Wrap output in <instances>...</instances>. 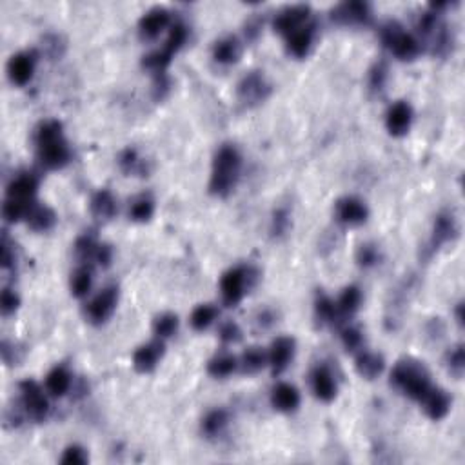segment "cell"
<instances>
[{
  "label": "cell",
  "instance_id": "obj_1",
  "mask_svg": "<svg viewBox=\"0 0 465 465\" xmlns=\"http://www.w3.org/2000/svg\"><path fill=\"white\" fill-rule=\"evenodd\" d=\"M35 144H37L38 160L46 169H62L71 160V151L58 120L42 122L35 133Z\"/></svg>",
  "mask_w": 465,
  "mask_h": 465
},
{
  "label": "cell",
  "instance_id": "obj_2",
  "mask_svg": "<svg viewBox=\"0 0 465 465\" xmlns=\"http://www.w3.org/2000/svg\"><path fill=\"white\" fill-rule=\"evenodd\" d=\"M242 169V157L239 150L231 144L220 147L214 155L213 173H211L209 189L214 197H227L235 189Z\"/></svg>",
  "mask_w": 465,
  "mask_h": 465
},
{
  "label": "cell",
  "instance_id": "obj_3",
  "mask_svg": "<svg viewBox=\"0 0 465 465\" xmlns=\"http://www.w3.org/2000/svg\"><path fill=\"white\" fill-rule=\"evenodd\" d=\"M391 384L397 389H400L404 395H407L413 400L422 402V398L433 387L429 380V372L425 371L424 365L417 360H402L395 365L391 372Z\"/></svg>",
  "mask_w": 465,
  "mask_h": 465
},
{
  "label": "cell",
  "instance_id": "obj_4",
  "mask_svg": "<svg viewBox=\"0 0 465 465\" xmlns=\"http://www.w3.org/2000/svg\"><path fill=\"white\" fill-rule=\"evenodd\" d=\"M382 42L385 48L391 49V53L400 61H413L420 55L422 46L411 33L404 31L398 22H387L380 31Z\"/></svg>",
  "mask_w": 465,
  "mask_h": 465
},
{
  "label": "cell",
  "instance_id": "obj_5",
  "mask_svg": "<svg viewBox=\"0 0 465 465\" xmlns=\"http://www.w3.org/2000/svg\"><path fill=\"white\" fill-rule=\"evenodd\" d=\"M256 273L251 267H233L220 280V291H222V300L227 308L239 305L240 300L246 295V289L251 286V280L255 278Z\"/></svg>",
  "mask_w": 465,
  "mask_h": 465
},
{
  "label": "cell",
  "instance_id": "obj_6",
  "mask_svg": "<svg viewBox=\"0 0 465 465\" xmlns=\"http://www.w3.org/2000/svg\"><path fill=\"white\" fill-rule=\"evenodd\" d=\"M118 302V289L115 286H108L102 289L91 302L85 305V318L95 325L104 324L105 320L113 315Z\"/></svg>",
  "mask_w": 465,
  "mask_h": 465
},
{
  "label": "cell",
  "instance_id": "obj_7",
  "mask_svg": "<svg viewBox=\"0 0 465 465\" xmlns=\"http://www.w3.org/2000/svg\"><path fill=\"white\" fill-rule=\"evenodd\" d=\"M21 392L26 414L35 422L44 420L49 413V402L44 392H42L41 385L37 382L26 380L21 384Z\"/></svg>",
  "mask_w": 465,
  "mask_h": 465
},
{
  "label": "cell",
  "instance_id": "obj_8",
  "mask_svg": "<svg viewBox=\"0 0 465 465\" xmlns=\"http://www.w3.org/2000/svg\"><path fill=\"white\" fill-rule=\"evenodd\" d=\"M271 93V85L260 71H251L240 80L239 98L246 105H255L266 100Z\"/></svg>",
  "mask_w": 465,
  "mask_h": 465
},
{
  "label": "cell",
  "instance_id": "obj_9",
  "mask_svg": "<svg viewBox=\"0 0 465 465\" xmlns=\"http://www.w3.org/2000/svg\"><path fill=\"white\" fill-rule=\"evenodd\" d=\"M333 22L342 26H364L371 22V6L367 2L352 0L338 4L331 11Z\"/></svg>",
  "mask_w": 465,
  "mask_h": 465
},
{
  "label": "cell",
  "instance_id": "obj_10",
  "mask_svg": "<svg viewBox=\"0 0 465 465\" xmlns=\"http://www.w3.org/2000/svg\"><path fill=\"white\" fill-rule=\"evenodd\" d=\"M37 68V53L35 51H22L13 55L8 64L9 80L15 85H26L33 78Z\"/></svg>",
  "mask_w": 465,
  "mask_h": 465
},
{
  "label": "cell",
  "instance_id": "obj_11",
  "mask_svg": "<svg viewBox=\"0 0 465 465\" xmlns=\"http://www.w3.org/2000/svg\"><path fill=\"white\" fill-rule=\"evenodd\" d=\"M309 6L305 4H296V6H289V8H283L278 15L275 16V31L280 33V35H291L293 31H296L298 28L305 26V21L309 19Z\"/></svg>",
  "mask_w": 465,
  "mask_h": 465
},
{
  "label": "cell",
  "instance_id": "obj_12",
  "mask_svg": "<svg viewBox=\"0 0 465 465\" xmlns=\"http://www.w3.org/2000/svg\"><path fill=\"white\" fill-rule=\"evenodd\" d=\"M295 356V340L291 336H278L273 340L269 352H267V364L271 365L273 375H280L288 369Z\"/></svg>",
  "mask_w": 465,
  "mask_h": 465
},
{
  "label": "cell",
  "instance_id": "obj_13",
  "mask_svg": "<svg viewBox=\"0 0 465 465\" xmlns=\"http://www.w3.org/2000/svg\"><path fill=\"white\" fill-rule=\"evenodd\" d=\"M336 219L345 226H360L367 220L369 211L367 206L356 197H344L340 199L335 206Z\"/></svg>",
  "mask_w": 465,
  "mask_h": 465
},
{
  "label": "cell",
  "instance_id": "obj_14",
  "mask_svg": "<svg viewBox=\"0 0 465 465\" xmlns=\"http://www.w3.org/2000/svg\"><path fill=\"white\" fill-rule=\"evenodd\" d=\"M458 236V222L454 219L453 213H440L434 220L433 226V236H431V242H429V249L431 253L438 251L442 246H445L447 242H453Z\"/></svg>",
  "mask_w": 465,
  "mask_h": 465
},
{
  "label": "cell",
  "instance_id": "obj_15",
  "mask_svg": "<svg viewBox=\"0 0 465 465\" xmlns=\"http://www.w3.org/2000/svg\"><path fill=\"white\" fill-rule=\"evenodd\" d=\"M169 11L166 8H153L138 22V33L144 41H153L169 26Z\"/></svg>",
  "mask_w": 465,
  "mask_h": 465
},
{
  "label": "cell",
  "instance_id": "obj_16",
  "mask_svg": "<svg viewBox=\"0 0 465 465\" xmlns=\"http://www.w3.org/2000/svg\"><path fill=\"white\" fill-rule=\"evenodd\" d=\"M411 122H413V110L407 102L400 100L389 108L387 117H385V127L392 137H404L411 127Z\"/></svg>",
  "mask_w": 465,
  "mask_h": 465
},
{
  "label": "cell",
  "instance_id": "obj_17",
  "mask_svg": "<svg viewBox=\"0 0 465 465\" xmlns=\"http://www.w3.org/2000/svg\"><path fill=\"white\" fill-rule=\"evenodd\" d=\"M164 356V344L162 340H153L150 344L142 345L135 351L133 355V367L138 372L146 375L157 367L158 360Z\"/></svg>",
  "mask_w": 465,
  "mask_h": 465
},
{
  "label": "cell",
  "instance_id": "obj_18",
  "mask_svg": "<svg viewBox=\"0 0 465 465\" xmlns=\"http://www.w3.org/2000/svg\"><path fill=\"white\" fill-rule=\"evenodd\" d=\"M311 389L315 397L322 402H333L336 397V382L333 372L325 365H318L311 372Z\"/></svg>",
  "mask_w": 465,
  "mask_h": 465
},
{
  "label": "cell",
  "instance_id": "obj_19",
  "mask_svg": "<svg viewBox=\"0 0 465 465\" xmlns=\"http://www.w3.org/2000/svg\"><path fill=\"white\" fill-rule=\"evenodd\" d=\"M422 404H424L425 413L431 420H442V418L447 417L451 409V398L449 395L444 391V389L431 387L429 392L422 398Z\"/></svg>",
  "mask_w": 465,
  "mask_h": 465
},
{
  "label": "cell",
  "instance_id": "obj_20",
  "mask_svg": "<svg viewBox=\"0 0 465 465\" xmlns=\"http://www.w3.org/2000/svg\"><path fill=\"white\" fill-rule=\"evenodd\" d=\"M38 189V180L33 174L22 173L15 177L8 186V199L33 202V197Z\"/></svg>",
  "mask_w": 465,
  "mask_h": 465
},
{
  "label": "cell",
  "instance_id": "obj_21",
  "mask_svg": "<svg viewBox=\"0 0 465 465\" xmlns=\"http://www.w3.org/2000/svg\"><path fill=\"white\" fill-rule=\"evenodd\" d=\"M271 404L276 411L293 413L300 405V392L291 384H278L271 392Z\"/></svg>",
  "mask_w": 465,
  "mask_h": 465
},
{
  "label": "cell",
  "instance_id": "obj_22",
  "mask_svg": "<svg viewBox=\"0 0 465 465\" xmlns=\"http://www.w3.org/2000/svg\"><path fill=\"white\" fill-rule=\"evenodd\" d=\"M315 38V26L305 24L288 35V51L296 58H303L309 53Z\"/></svg>",
  "mask_w": 465,
  "mask_h": 465
},
{
  "label": "cell",
  "instance_id": "obj_23",
  "mask_svg": "<svg viewBox=\"0 0 465 465\" xmlns=\"http://www.w3.org/2000/svg\"><path fill=\"white\" fill-rule=\"evenodd\" d=\"M356 372L360 375L362 378H367V380H375L377 377H380L382 371L385 367V362L380 355L371 351H364L356 356Z\"/></svg>",
  "mask_w": 465,
  "mask_h": 465
},
{
  "label": "cell",
  "instance_id": "obj_24",
  "mask_svg": "<svg viewBox=\"0 0 465 465\" xmlns=\"http://www.w3.org/2000/svg\"><path fill=\"white\" fill-rule=\"evenodd\" d=\"M71 384H73V378H71V372L66 365H57L49 371L48 378H46V389L51 392L53 397H64L68 395V391L71 389Z\"/></svg>",
  "mask_w": 465,
  "mask_h": 465
},
{
  "label": "cell",
  "instance_id": "obj_25",
  "mask_svg": "<svg viewBox=\"0 0 465 465\" xmlns=\"http://www.w3.org/2000/svg\"><path fill=\"white\" fill-rule=\"evenodd\" d=\"M26 222H28V226L33 231H42L44 233V231H49L57 224V214H55V211L51 207L33 204L28 216H26Z\"/></svg>",
  "mask_w": 465,
  "mask_h": 465
},
{
  "label": "cell",
  "instance_id": "obj_26",
  "mask_svg": "<svg viewBox=\"0 0 465 465\" xmlns=\"http://www.w3.org/2000/svg\"><path fill=\"white\" fill-rule=\"evenodd\" d=\"M91 213L98 220H111L117 213V200L108 189H100L91 199Z\"/></svg>",
  "mask_w": 465,
  "mask_h": 465
},
{
  "label": "cell",
  "instance_id": "obj_27",
  "mask_svg": "<svg viewBox=\"0 0 465 465\" xmlns=\"http://www.w3.org/2000/svg\"><path fill=\"white\" fill-rule=\"evenodd\" d=\"M213 58L219 64H235L240 58V44L235 37H224L213 46Z\"/></svg>",
  "mask_w": 465,
  "mask_h": 465
},
{
  "label": "cell",
  "instance_id": "obj_28",
  "mask_svg": "<svg viewBox=\"0 0 465 465\" xmlns=\"http://www.w3.org/2000/svg\"><path fill=\"white\" fill-rule=\"evenodd\" d=\"M239 367V360L233 355H219L207 364V372L214 378H227Z\"/></svg>",
  "mask_w": 465,
  "mask_h": 465
},
{
  "label": "cell",
  "instance_id": "obj_29",
  "mask_svg": "<svg viewBox=\"0 0 465 465\" xmlns=\"http://www.w3.org/2000/svg\"><path fill=\"white\" fill-rule=\"evenodd\" d=\"M240 369L247 375L258 372L267 365V352L262 348H249L240 358Z\"/></svg>",
  "mask_w": 465,
  "mask_h": 465
},
{
  "label": "cell",
  "instance_id": "obj_30",
  "mask_svg": "<svg viewBox=\"0 0 465 465\" xmlns=\"http://www.w3.org/2000/svg\"><path fill=\"white\" fill-rule=\"evenodd\" d=\"M360 303H362L360 289L356 288V286H349V288H345L344 291H342V295H340L336 308H338L340 315L351 316L358 311Z\"/></svg>",
  "mask_w": 465,
  "mask_h": 465
},
{
  "label": "cell",
  "instance_id": "obj_31",
  "mask_svg": "<svg viewBox=\"0 0 465 465\" xmlns=\"http://www.w3.org/2000/svg\"><path fill=\"white\" fill-rule=\"evenodd\" d=\"M315 315L318 318V322L322 325L325 324H335V320L338 318V308H336V303L333 302L329 296L325 295H318L315 302Z\"/></svg>",
  "mask_w": 465,
  "mask_h": 465
},
{
  "label": "cell",
  "instance_id": "obj_32",
  "mask_svg": "<svg viewBox=\"0 0 465 465\" xmlns=\"http://www.w3.org/2000/svg\"><path fill=\"white\" fill-rule=\"evenodd\" d=\"M155 213V202L151 197L142 194L137 200H133L130 207V219L133 222H150Z\"/></svg>",
  "mask_w": 465,
  "mask_h": 465
},
{
  "label": "cell",
  "instance_id": "obj_33",
  "mask_svg": "<svg viewBox=\"0 0 465 465\" xmlns=\"http://www.w3.org/2000/svg\"><path fill=\"white\" fill-rule=\"evenodd\" d=\"M91 286H93V275H91V269L89 267H78L77 271L71 275V293L77 298H82V296L88 295L91 291Z\"/></svg>",
  "mask_w": 465,
  "mask_h": 465
},
{
  "label": "cell",
  "instance_id": "obj_34",
  "mask_svg": "<svg viewBox=\"0 0 465 465\" xmlns=\"http://www.w3.org/2000/svg\"><path fill=\"white\" fill-rule=\"evenodd\" d=\"M227 422H229V417H227L226 411H224V409H214V411L207 413V417L204 418L202 422L204 434H207V437H216V434L222 433L224 427L227 425Z\"/></svg>",
  "mask_w": 465,
  "mask_h": 465
},
{
  "label": "cell",
  "instance_id": "obj_35",
  "mask_svg": "<svg viewBox=\"0 0 465 465\" xmlns=\"http://www.w3.org/2000/svg\"><path fill=\"white\" fill-rule=\"evenodd\" d=\"M216 315H219V311H216L214 305L204 303V305H199V308L191 313V325H193V329H197V331H204V329H207L213 324Z\"/></svg>",
  "mask_w": 465,
  "mask_h": 465
},
{
  "label": "cell",
  "instance_id": "obj_36",
  "mask_svg": "<svg viewBox=\"0 0 465 465\" xmlns=\"http://www.w3.org/2000/svg\"><path fill=\"white\" fill-rule=\"evenodd\" d=\"M118 166H120V169L124 171V173L135 174V173H144L146 164H144V160L138 157L137 150L127 147V150L122 151L120 157H118Z\"/></svg>",
  "mask_w": 465,
  "mask_h": 465
},
{
  "label": "cell",
  "instance_id": "obj_37",
  "mask_svg": "<svg viewBox=\"0 0 465 465\" xmlns=\"http://www.w3.org/2000/svg\"><path fill=\"white\" fill-rule=\"evenodd\" d=\"M33 202H22V200H13L8 199L4 202V207H2V214L8 222H21V220H26L29 209H31Z\"/></svg>",
  "mask_w": 465,
  "mask_h": 465
},
{
  "label": "cell",
  "instance_id": "obj_38",
  "mask_svg": "<svg viewBox=\"0 0 465 465\" xmlns=\"http://www.w3.org/2000/svg\"><path fill=\"white\" fill-rule=\"evenodd\" d=\"M177 329H178V316L173 315V313H164V315L157 316L153 322V331L160 340L173 336L174 333H177Z\"/></svg>",
  "mask_w": 465,
  "mask_h": 465
},
{
  "label": "cell",
  "instance_id": "obj_39",
  "mask_svg": "<svg viewBox=\"0 0 465 465\" xmlns=\"http://www.w3.org/2000/svg\"><path fill=\"white\" fill-rule=\"evenodd\" d=\"M187 41V28L184 24H174L173 28H171V33L169 37H167L166 44H164V51L169 55V57H173L174 53H178L180 49H182V46L186 44Z\"/></svg>",
  "mask_w": 465,
  "mask_h": 465
},
{
  "label": "cell",
  "instance_id": "obj_40",
  "mask_svg": "<svg viewBox=\"0 0 465 465\" xmlns=\"http://www.w3.org/2000/svg\"><path fill=\"white\" fill-rule=\"evenodd\" d=\"M97 249L98 244L97 240H95V236L91 235L80 236V239L77 240V244H75V255H77V258L80 260V262H88L89 258H95Z\"/></svg>",
  "mask_w": 465,
  "mask_h": 465
},
{
  "label": "cell",
  "instance_id": "obj_41",
  "mask_svg": "<svg viewBox=\"0 0 465 465\" xmlns=\"http://www.w3.org/2000/svg\"><path fill=\"white\" fill-rule=\"evenodd\" d=\"M378 260H380V253H378L375 244H362V246L358 247V251H356V262H358L360 267L369 269V267L377 266Z\"/></svg>",
  "mask_w": 465,
  "mask_h": 465
},
{
  "label": "cell",
  "instance_id": "obj_42",
  "mask_svg": "<svg viewBox=\"0 0 465 465\" xmlns=\"http://www.w3.org/2000/svg\"><path fill=\"white\" fill-rule=\"evenodd\" d=\"M289 226H291V219H289V211L280 207L273 213V222H271V233L273 236L280 239L289 231Z\"/></svg>",
  "mask_w": 465,
  "mask_h": 465
},
{
  "label": "cell",
  "instance_id": "obj_43",
  "mask_svg": "<svg viewBox=\"0 0 465 465\" xmlns=\"http://www.w3.org/2000/svg\"><path fill=\"white\" fill-rule=\"evenodd\" d=\"M385 82H387V66L384 62H378V64L372 66L371 73H369V88L372 91H377L380 93L382 89H384Z\"/></svg>",
  "mask_w": 465,
  "mask_h": 465
},
{
  "label": "cell",
  "instance_id": "obj_44",
  "mask_svg": "<svg viewBox=\"0 0 465 465\" xmlns=\"http://www.w3.org/2000/svg\"><path fill=\"white\" fill-rule=\"evenodd\" d=\"M447 365H449V371L453 372L456 378H460L461 375H464V369H465L464 345H456L453 351H449V355H447Z\"/></svg>",
  "mask_w": 465,
  "mask_h": 465
},
{
  "label": "cell",
  "instance_id": "obj_45",
  "mask_svg": "<svg viewBox=\"0 0 465 465\" xmlns=\"http://www.w3.org/2000/svg\"><path fill=\"white\" fill-rule=\"evenodd\" d=\"M219 336L224 344H236L242 340V329L239 328V324H235L233 320L229 322H224L219 329Z\"/></svg>",
  "mask_w": 465,
  "mask_h": 465
},
{
  "label": "cell",
  "instance_id": "obj_46",
  "mask_svg": "<svg viewBox=\"0 0 465 465\" xmlns=\"http://www.w3.org/2000/svg\"><path fill=\"white\" fill-rule=\"evenodd\" d=\"M342 344L348 351H356L360 349L362 344H364V336H362L360 329L356 328H345L344 333H342Z\"/></svg>",
  "mask_w": 465,
  "mask_h": 465
},
{
  "label": "cell",
  "instance_id": "obj_47",
  "mask_svg": "<svg viewBox=\"0 0 465 465\" xmlns=\"http://www.w3.org/2000/svg\"><path fill=\"white\" fill-rule=\"evenodd\" d=\"M61 464L66 465H78V464H88V454L82 449L80 445H69L68 449L64 451L61 458Z\"/></svg>",
  "mask_w": 465,
  "mask_h": 465
},
{
  "label": "cell",
  "instance_id": "obj_48",
  "mask_svg": "<svg viewBox=\"0 0 465 465\" xmlns=\"http://www.w3.org/2000/svg\"><path fill=\"white\" fill-rule=\"evenodd\" d=\"M19 305H21V298H19V295H16L15 291H11V289H4V291H2V296H0V309H2V315L4 316L13 315V313L19 309Z\"/></svg>",
  "mask_w": 465,
  "mask_h": 465
},
{
  "label": "cell",
  "instance_id": "obj_49",
  "mask_svg": "<svg viewBox=\"0 0 465 465\" xmlns=\"http://www.w3.org/2000/svg\"><path fill=\"white\" fill-rule=\"evenodd\" d=\"M0 262H2L4 269H11V267L15 266V249H13V246L9 244L6 235L4 239H2V258H0Z\"/></svg>",
  "mask_w": 465,
  "mask_h": 465
},
{
  "label": "cell",
  "instance_id": "obj_50",
  "mask_svg": "<svg viewBox=\"0 0 465 465\" xmlns=\"http://www.w3.org/2000/svg\"><path fill=\"white\" fill-rule=\"evenodd\" d=\"M95 258H97V262L100 263L102 267H110L111 260H113V249H111V246H108V244H102V246H98Z\"/></svg>",
  "mask_w": 465,
  "mask_h": 465
},
{
  "label": "cell",
  "instance_id": "obj_51",
  "mask_svg": "<svg viewBox=\"0 0 465 465\" xmlns=\"http://www.w3.org/2000/svg\"><path fill=\"white\" fill-rule=\"evenodd\" d=\"M275 315H273V311H269V309H263L262 313H258V316H256L255 324L258 325V329H269L273 324H275Z\"/></svg>",
  "mask_w": 465,
  "mask_h": 465
},
{
  "label": "cell",
  "instance_id": "obj_52",
  "mask_svg": "<svg viewBox=\"0 0 465 465\" xmlns=\"http://www.w3.org/2000/svg\"><path fill=\"white\" fill-rule=\"evenodd\" d=\"M260 28H262V22L256 21V19H251V21H249L246 24V35H247V38H256V35H258Z\"/></svg>",
  "mask_w": 465,
  "mask_h": 465
},
{
  "label": "cell",
  "instance_id": "obj_53",
  "mask_svg": "<svg viewBox=\"0 0 465 465\" xmlns=\"http://www.w3.org/2000/svg\"><path fill=\"white\" fill-rule=\"evenodd\" d=\"M454 315H456V322L458 324H464V303H458L456 305V313H454Z\"/></svg>",
  "mask_w": 465,
  "mask_h": 465
}]
</instances>
